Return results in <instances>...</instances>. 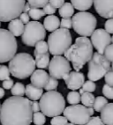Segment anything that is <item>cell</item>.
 <instances>
[{
	"instance_id": "obj_1",
	"label": "cell",
	"mask_w": 113,
	"mask_h": 125,
	"mask_svg": "<svg viewBox=\"0 0 113 125\" xmlns=\"http://www.w3.org/2000/svg\"><path fill=\"white\" fill-rule=\"evenodd\" d=\"M33 122L32 101L23 96H11L1 104L2 125H30Z\"/></svg>"
},
{
	"instance_id": "obj_2",
	"label": "cell",
	"mask_w": 113,
	"mask_h": 125,
	"mask_svg": "<svg viewBox=\"0 0 113 125\" xmlns=\"http://www.w3.org/2000/svg\"><path fill=\"white\" fill-rule=\"evenodd\" d=\"M93 45L88 37L79 36L75 40L74 44L71 45L65 52V57L72 62L76 72H79L93 56Z\"/></svg>"
},
{
	"instance_id": "obj_3",
	"label": "cell",
	"mask_w": 113,
	"mask_h": 125,
	"mask_svg": "<svg viewBox=\"0 0 113 125\" xmlns=\"http://www.w3.org/2000/svg\"><path fill=\"white\" fill-rule=\"evenodd\" d=\"M35 60L28 53L16 54L9 61L10 73L19 79H26L35 71Z\"/></svg>"
},
{
	"instance_id": "obj_4",
	"label": "cell",
	"mask_w": 113,
	"mask_h": 125,
	"mask_svg": "<svg viewBox=\"0 0 113 125\" xmlns=\"http://www.w3.org/2000/svg\"><path fill=\"white\" fill-rule=\"evenodd\" d=\"M40 107L44 115L48 117H55L60 115L66 108V101L59 92L47 91L39 101Z\"/></svg>"
},
{
	"instance_id": "obj_5",
	"label": "cell",
	"mask_w": 113,
	"mask_h": 125,
	"mask_svg": "<svg viewBox=\"0 0 113 125\" xmlns=\"http://www.w3.org/2000/svg\"><path fill=\"white\" fill-rule=\"evenodd\" d=\"M72 42L69 29L60 27L52 32L48 37L49 51L52 56H62L72 45Z\"/></svg>"
},
{
	"instance_id": "obj_6",
	"label": "cell",
	"mask_w": 113,
	"mask_h": 125,
	"mask_svg": "<svg viewBox=\"0 0 113 125\" xmlns=\"http://www.w3.org/2000/svg\"><path fill=\"white\" fill-rule=\"evenodd\" d=\"M72 28L78 34L84 37L91 36L95 30L97 20L95 16L88 11H79L72 19Z\"/></svg>"
},
{
	"instance_id": "obj_7",
	"label": "cell",
	"mask_w": 113,
	"mask_h": 125,
	"mask_svg": "<svg viewBox=\"0 0 113 125\" xmlns=\"http://www.w3.org/2000/svg\"><path fill=\"white\" fill-rule=\"evenodd\" d=\"M111 69V62L102 54L98 52L93 54L88 62V78L91 81H98L106 75Z\"/></svg>"
},
{
	"instance_id": "obj_8",
	"label": "cell",
	"mask_w": 113,
	"mask_h": 125,
	"mask_svg": "<svg viewBox=\"0 0 113 125\" xmlns=\"http://www.w3.org/2000/svg\"><path fill=\"white\" fill-rule=\"evenodd\" d=\"M18 43L15 36L6 29L0 28V62H6L16 55Z\"/></svg>"
},
{
	"instance_id": "obj_9",
	"label": "cell",
	"mask_w": 113,
	"mask_h": 125,
	"mask_svg": "<svg viewBox=\"0 0 113 125\" xmlns=\"http://www.w3.org/2000/svg\"><path fill=\"white\" fill-rule=\"evenodd\" d=\"M46 37V30L42 23L36 20L29 21L26 24L21 35L22 42L28 47H34L41 41H44Z\"/></svg>"
},
{
	"instance_id": "obj_10",
	"label": "cell",
	"mask_w": 113,
	"mask_h": 125,
	"mask_svg": "<svg viewBox=\"0 0 113 125\" xmlns=\"http://www.w3.org/2000/svg\"><path fill=\"white\" fill-rule=\"evenodd\" d=\"M64 116L75 125H85L94 115L93 107H87L84 105H71L64 110Z\"/></svg>"
},
{
	"instance_id": "obj_11",
	"label": "cell",
	"mask_w": 113,
	"mask_h": 125,
	"mask_svg": "<svg viewBox=\"0 0 113 125\" xmlns=\"http://www.w3.org/2000/svg\"><path fill=\"white\" fill-rule=\"evenodd\" d=\"M26 0H0V22L17 19L23 12Z\"/></svg>"
},
{
	"instance_id": "obj_12",
	"label": "cell",
	"mask_w": 113,
	"mask_h": 125,
	"mask_svg": "<svg viewBox=\"0 0 113 125\" xmlns=\"http://www.w3.org/2000/svg\"><path fill=\"white\" fill-rule=\"evenodd\" d=\"M50 76L56 79H65L71 72V64L65 56H54L49 64Z\"/></svg>"
},
{
	"instance_id": "obj_13",
	"label": "cell",
	"mask_w": 113,
	"mask_h": 125,
	"mask_svg": "<svg viewBox=\"0 0 113 125\" xmlns=\"http://www.w3.org/2000/svg\"><path fill=\"white\" fill-rule=\"evenodd\" d=\"M90 41L93 47L95 48L98 53L103 55L105 49L111 42V36L108 32H106L105 29H95L94 33L91 34Z\"/></svg>"
},
{
	"instance_id": "obj_14",
	"label": "cell",
	"mask_w": 113,
	"mask_h": 125,
	"mask_svg": "<svg viewBox=\"0 0 113 125\" xmlns=\"http://www.w3.org/2000/svg\"><path fill=\"white\" fill-rule=\"evenodd\" d=\"M95 11L104 19H113V0H94Z\"/></svg>"
},
{
	"instance_id": "obj_15",
	"label": "cell",
	"mask_w": 113,
	"mask_h": 125,
	"mask_svg": "<svg viewBox=\"0 0 113 125\" xmlns=\"http://www.w3.org/2000/svg\"><path fill=\"white\" fill-rule=\"evenodd\" d=\"M64 80L66 82L68 89L75 91L81 88L82 85L85 82V77L82 72L74 71V72H71Z\"/></svg>"
},
{
	"instance_id": "obj_16",
	"label": "cell",
	"mask_w": 113,
	"mask_h": 125,
	"mask_svg": "<svg viewBox=\"0 0 113 125\" xmlns=\"http://www.w3.org/2000/svg\"><path fill=\"white\" fill-rule=\"evenodd\" d=\"M49 78H50L49 74L44 70H35L30 76V81H31V84L35 85L36 87L44 88L49 80Z\"/></svg>"
},
{
	"instance_id": "obj_17",
	"label": "cell",
	"mask_w": 113,
	"mask_h": 125,
	"mask_svg": "<svg viewBox=\"0 0 113 125\" xmlns=\"http://www.w3.org/2000/svg\"><path fill=\"white\" fill-rule=\"evenodd\" d=\"M25 94L27 95V99L30 101H35L41 99L43 94V88H39L34 85L33 84H27L26 86Z\"/></svg>"
},
{
	"instance_id": "obj_18",
	"label": "cell",
	"mask_w": 113,
	"mask_h": 125,
	"mask_svg": "<svg viewBox=\"0 0 113 125\" xmlns=\"http://www.w3.org/2000/svg\"><path fill=\"white\" fill-rule=\"evenodd\" d=\"M100 113V117L104 124L113 125V103H108Z\"/></svg>"
},
{
	"instance_id": "obj_19",
	"label": "cell",
	"mask_w": 113,
	"mask_h": 125,
	"mask_svg": "<svg viewBox=\"0 0 113 125\" xmlns=\"http://www.w3.org/2000/svg\"><path fill=\"white\" fill-rule=\"evenodd\" d=\"M24 27L25 26L20 19H14L11 20L8 25V31L11 32L15 37H18V36L22 35Z\"/></svg>"
},
{
	"instance_id": "obj_20",
	"label": "cell",
	"mask_w": 113,
	"mask_h": 125,
	"mask_svg": "<svg viewBox=\"0 0 113 125\" xmlns=\"http://www.w3.org/2000/svg\"><path fill=\"white\" fill-rule=\"evenodd\" d=\"M43 27L47 31L54 32L60 27V20L55 15H49L43 21Z\"/></svg>"
},
{
	"instance_id": "obj_21",
	"label": "cell",
	"mask_w": 113,
	"mask_h": 125,
	"mask_svg": "<svg viewBox=\"0 0 113 125\" xmlns=\"http://www.w3.org/2000/svg\"><path fill=\"white\" fill-rule=\"evenodd\" d=\"M71 4L74 7V9L80 11H86L91 8L94 4V0H71Z\"/></svg>"
},
{
	"instance_id": "obj_22",
	"label": "cell",
	"mask_w": 113,
	"mask_h": 125,
	"mask_svg": "<svg viewBox=\"0 0 113 125\" xmlns=\"http://www.w3.org/2000/svg\"><path fill=\"white\" fill-rule=\"evenodd\" d=\"M35 65L39 69H46L50 64V53L35 55Z\"/></svg>"
},
{
	"instance_id": "obj_23",
	"label": "cell",
	"mask_w": 113,
	"mask_h": 125,
	"mask_svg": "<svg viewBox=\"0 0 113 125\" xmlns=\"http://www.w3.org/2000/svg\"><path fill=\"white\" fill-rule=\"evenodd\" d=\"M58 13L62 18H71L74 15V7L71 3H65L59 8Z\"/></svg>"
},
{
	"instance_id": "obj_24",
	"label": "cell",
	"mask_w": 113,
	"mask_h": 125,
	"mask_svg": "<svg viewBox=\"0 0 113 125\" xmlns=\"http://www.w3.org/2000/svg\"><path fill=\"white\" fill-rule=\"evenodd\" d=\"M80 101L82 102V105L87 107H93L94 101H95V96L92 93L84 92L83 94H80Z\"/></svg>"
},
{
	"instance_id": "obj_25",
	"label": "cell",
	"mask_w": 113,
	"mask_h": 125,
	"mask_svg": "<svg viewBox=\"0 0 113 125\" xmlns=\"http://www.w3.org/2000/svg\"><path fill=\"white\" fill-rule=\"evenodd\" d=\"M108 104V100L103 96H98L95 98L93 108L95 112H101L102 109Z\"/></svg>"
},
{
	"instance_id": "obj_26",
	"label": "cell",
	"mask_w": 113,
	"mask_h": 125,
	"mask_svg": "<svg viewBox=\"0 0 113 125\" xmlns=\"http://www.w3.org/2000/svg\"><path fill=\"white\" fill-rule=\"evenodd\" d=\"M35 49L34 50V55H43V54L49 53V47L48 43L44 41H41L35 44Z\"/></svg>"
},
{
	"instance_id": "obj_27",
	"label": "cell",
	"mask_w": 113,
	"mask_h": 125,
	"mask_svg": "<svg viewBox=\"0 0 113 125\" xmlns=\"http://www.w3.org/2000/svg\"><path fill=\"white\" fill-rule=\"evenodd\" d=\"M26 87L22 83H15L11 89V93L13 96H23L25 94Z\"/></svg>"
},
{
	"instance_id": "obj_28",
	"label": "cell",
	"mask_w": 113,
	"mask_h": 125,
	"mask_svg": "<svg viewBox=\"0 0 113 125\" xmlns=\"http://www.w3.org/2000/svg\"><path fill=\"white\" fill-rule=\"evenodd\" d=\"M66 99L70 105H76L80 101V94L77 91H71L67 94Z\"/></svg>"
},
{
	"instance_id": "obj_29",
	"label": "cell",
	"mask_w": 113,
	"mask_h": 125,
	"mask_svg": "<svg viewBox=\"0 0 113 125\" xmlns=\"http://www.w3.org/2000/svg\"><path fill=\"white\" fill-rule=\"evenodd\" d=\"M95 89H96V85L95 84L94 81L91 80H88L86 82H84V84L82 85L81 89L79 90V94H82L84 92H88V93H93L95 92Z\"/></svg>"
},
{
	"instance_id": "obj_30",
	"label": "cell",
	"mask_w": 113,
	"mask_h": 125,
	"mask_svg": "<svg viewBox=\"0 0 113 125\" xmlns=\"http://www.w3.org/2000/svg\"><path fill=\"white\" fill-rule=\"evenodd\" d=\"M28 15L34 20H39L45 15V13H44L43 10H42L41 8H31L30 11H28Z\"/></svg>"
},
{
	"instance_id": "obj_31",
	"label": "cell",
	"mask_w": 113,
	"mask_h": 125,
	"mask_svg": "<svg viewBox=\"0 0 113 125\" xmlns=\"http://www.w3.org/2000/svg\"><path fill=\"white\" fill-rule=\"evenodd\" d=\"M33 123L34 125H43L46 123V117L42 112H36L33 114Z\"/></svg>"
},
{
	"instance_id": "obj_32",
	"label": "cell",
	"mask_w": 113,
	"mask_h": 125,
	"mask_svg": "<svg viewBox=\"0 0 113 125\" xmlns=\"http://www.w3.org/2000/svg\"><path fill=\"white\" fill-rule=\"evenodd\" d=\"M57 86H58V81H57V79L52 78V77H50L47 84L44 86V89L46 91H55V90L57 89Z\"/></svg>"
},
{
	"instance_id": "obj_33",
	"label": "cell",
	"mask_w": 113,
	"mask_h": 125,
	"mask_svg": "<svg viewBox=\"0 0 113 125\" xmlns=\"http://www.w3.org/2000/svg\"><path fill=\"white\" fill-rule=\"evenodd\" d=\"M31 8H43L49 3V0H27Z\"/></svg>"
},
{
	"instance_id": "obj_34",
	"label": "cell",
	"mask_w": 113,
	"mask_h": 125,
	"mask_svg": "<svg viewBox=\"0 0 113 125\" xmlns=\"http://www.w3.org/2000/svg\"><path fill=\"white\" fill-rule=\"evenodd\" d=\"M68 120L65 116L57 115L55 116L50 121V125H66L67 124Z\"/></svg>"
},
{
	"instance_id": "obj_35",
	"label": "cell",
	"mask_w": 113,
	"mask_h": 125,
	"mask_svg": "<svg viewBox=\"0 0 113 125\" xmlns=\"http://www.w3.org/2000/svg\"><path fill=\"white\" fill-rule=\"evenodd\" d=\"M10 77L9 68L6 65H1L0 66V80L4 81L8 79Z\"/></svg>"
},
{
	"instance_id": "obj_36",
	"label": "cell",
	"mask_w": 113,
	"mask_h": 125,
	"mask_svg": "<svg viewBox=\"0 0 113 125\" xmlns=\"http://www.w3.org/2000/svg\"><path fill=\"white\" fill-rule=\"evenodd\" d=\"M102 92L105 98L113 100V86H110L107 84H105L102 87Z\"/></svg>"
},
{
	"instance_id": "obj_37",
	"label": "cell",
	"mask_w": 113,
	"mask_h": 125,
	"mask_svg": "<svg viewBox=\"0 0 113 125\" xmlns=\"http://www.w3.org/2000/svg\"><path fill=\"white\" fill-rule=\"evenodd\" d=\"M103 56L111 62H113V44H110L105 49L103 52Z\"/></svg>"
},
{
	"instance_id": "obj_38",
	"label": "cell",
	"mask_w": 113,
	"mask_h": 125,
	"mask_svg": "<svg viewBox=\"0 0 113 125\" xmlns=\"http://www.w3.org/2000/svg\"><path fill=\"white\" fill-rule=\"evenodd\" d=\"M60 27L70 29L72 27V21L71 18H63L60 21Z\"/></svg>"
},
{
	"instance_id": "obj_39",
	"label": "cell",
	"mask_w": 113,
	"mask_h": 125,
	"mask_svg": "<svg viewBox=\"0 0 113 125\" xmlns=\"http://www.w3.org/2000/svg\"><path fill=\"white\" fill-rule=\"evenodd\" d=\"M85 125H105V124L102 123V121L100 116H94V117H90V119L88 120V122Z\"/></svg>"
},
{
	"instance_id": "obj_40",
	"label": "cell",
	"mask_w": 113,
	"mask_h": 125,
	"mask_svg": "<svg viewBox=\"0 0 113 125\" xmlns=\"http://www.w3.org/2000/svg\"><path fill=\"white\" fill-rule=\"evenodd\" d=\"M105 83L110 86H113V70H110L104 76Z\"/></svg>"
},
{
	"instance_id": "obj_41",
	"label": "cell",
	"mask_w": 113,
	"mask_h": 125,
	"mask_svg": "<svg viewBox=\"0 0 113 125\" xmlns=\"http://www.w3.org/2000/svg\"><path fill=\"white\" fill-rule=\"evenodd\" d=\"M43 11H44V13L48 14V15H53V14L56 12V8L53 7L51 5H50V3H48L47 5L43 8Z\"/></svg>"
},
{
	"instance_id": "obj_42",
	"label": "cell",
	"mask_w": 113,
	"mask_h": 125,
	"mask_svg": "<svg viewBox=\"0 0 113 125\" xmlns=\"http://www.w3.org/2000/svg\"><path fill=\"white\" fill-rule=\"evenodd\" d=\"M104 27L106 32H108L109 34H113V19H108V20H106V22L104 24Z\"/></svg>"
},
{
	"instance_id": "obj_43",
	"label": "cell",
	"mask_w": 113,
	"mask_h": 125,
	"mask_svg": "<svg viewBox=\"0 0 113 125\" xmlns=\"http://www.w3.org/2000/svg\"><path fill=\"white\" fill-rule=\"evenodd\" d=\"M49 3L55 8H60L65 4V0H49Z\"/></svg>"
},
{
	"instance_id": "obj_44",
	"label": "cell",
	"mask_w": 113,
	"mask_h": 125,
	"mask_svg": "<svg viewBox=\"0 0 113 125\" xmlns=\"http://www.w3.org/2000/svg\"><path fill=\"white\" fill-rule=\"evenodd\" d=\"M2 85H3V88H4V89L8 90V89H11V87L14 85V83H13V80L9 78L8 79H6V80H4Z\"/></svg>"
},
{
	"instance_id": "obj_45",
	"label": "cell",
	"mask_w": 113,
	"mask_h": 125,
	"mask_svg": "<svg viewBox=\"0 0 113 125\" xmlns=\"http://www.w3.org/2000/svg\"><path fill=\"white\" fill-rule=\"evenodd\" d=\"M20 20L22 21L23 24H27L29 22L30 17L28 15V13H25V12H22V13L20 15Z\"/></svg>"
},
{
	"instance_id": "obj_46",
	"label": "cell",
	"mask_w": 113,
	"mask_h": 125,
	"mask_svg": "<svg viewBox=\"0 0 113 125\" xmlns=\"http://www.w3.org/2000/svg\"><path fill=\"white\" fill-rule=\"evenodd\" d=\"M32 110L33 113H36V112H40L41 107H40V104L37 101H32Z\"/></svg>"
},
{
	"instance_id": "obj_47",
	"label": "cell",
	"mask_w": 113,
	"mask_h": 125,
	"mask_svg": "<svg viewBox=\"0 0 113 125\" xmlns=\"http://www.w3.org/2000/svg\"><path fill=\"white\" fill-rule=\"evenodd\" d=\"M30 9H31L30 5L28 4V3H26L25 6H24V8H23V12H25V13H28V11H30Z\"/></svg>"
},
{
	"instance_id": "obj_48",
	"label": "cell",
	"mask_w": 113,
	"mask_h": 125,
	"mask_svg": "<svg viewBox=\"0 0 113 125\" xmlns=\"http://www.w3.org/2000/svg\"><path fill=\"white\" fill-rule=\"evenodd\" d=\"M5 89H4V88H1V87H0V99H2L3 97L5 96Z\"/></svg>"
},
{
	"instance_id": "obj_49",
	"label": "cell",
	"mask_w": 113,
	"mask_h": 125,
	"mask_svg": "<svg viewBox=\"0 0 113 125\" xmlns=\"http://www.w3.org/2000/svg\"><path fill=\"white\" fill-rule=\"evenodd\" d=\"M66 125H75V124H73V123H67V124H66Z\"/></svg>"
},
{
	"instance_id": "obj_50",
	"label": "cell",
	"mask_w": 113,
	"mask_h": 125,
	"mask_svg": "<svg viewBox=\"0 0 113 125\" xmlns=\"http://www.w3.org/2000/svg\"><path fill=\"white\" fill-rule=\"evenodd\" d=\"M111 42H112V44H113V36H111Z\"/></svg>"
},
{
	"instance_id": "obj_51",
	"label": "cell",
	"mask_w": 113,
	"mask_h": 125,
	"mask_svg": "<svg viewBox=\"0 0 113 125\" xmlns=\"http://www.w3.org/2000/svg\"><path fill=\"white\" fill-rule=\"evenodd\" d=\"M111 68H112V70H113V62H112V64H111Z\"/></svg>"
},
{
	"instance_id": "obj_52",
	"label": "cell",
	"mask_w": 113,
	"mask_h": 125,
	"mask_svg": "<svg viewBox=\"0 0 113 125\" xmlns=\"http://www.w3.org/2000/svg\"><path fill=\"white\" fill-rule=\"evenodd\" d=\"M0 110H1V104H0Z\"/></svg>"
},
{
	"instance_id": "obj_53",
	"label": "cell",
	"mask_w": 113,
	"mask_h": 125,
	"mask_svg": "<svg viewBox=\"0 0 113 125\" xmlns=\"http://www.w3.org/2000/svg\"><path fill=\"white\" fill-rule=\"evenodd\" d=\"M0 27H1V22H0Z\"/></svg>"
},
{
	"instance_id": "obj_54",
	"label": "cell",
	"mask_w": 113,
	"mask_h": 125,
	"mask_svg": "<svg viewBox=\"0 0 113 125\" xmlns=\"http://www.w3.org/2000/svg\"><path fill=\"white\" fill-rule=\"evenodd\" d=\"M0 66H1V65H0Z\"/></svg>"
}]
</instances>
